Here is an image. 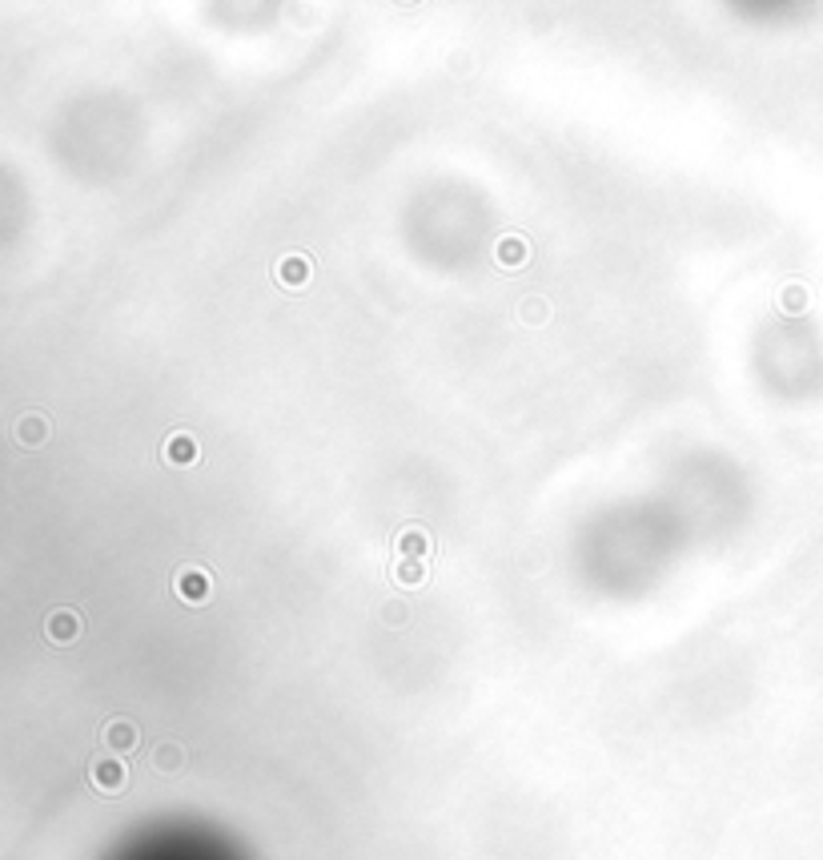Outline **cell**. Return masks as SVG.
I'll use <instances>...</instances> for the list:
<instances>
[{
    "label": "cell",
    "instance_id": "obj_6",
    "mask_svg": "<svg viewBox=\"0 0 823 860\" xmlns=\"http://www.w3.org/2000/svg\"><path fill=\"white\" fill-rule=\"evenodd\" d=\"M197 439L193 434H173V439L165 442V462H193L197 459Z\"/></svg>",
    "mask_w": 823,
    "mask_h": 860
},
{
    "label": "cell",
    "instance_id": "obj_8",
    "mask_svg": "<svg viewBox=\"0 0 823 860\" xmlns=\"http://www.w3.org/2000/svg\"><path fill=\"white\" fill-rule=\"evenodd\" d=\"M522 258H526V246L518 238H506L502 246H498V261H502V266H518Z\"/></svg>",
    "mask_w": 823,
    "mask_h": 860
},
{
    "label": "cell",
    "instance_id": "obj_7",
    "mask_svg": "<svg viewBox=\"0 0 823 860\" xmlns=\"http://www.w3.org/2000/svg\"><path fill=\"white\" fill-rule=\"evenodd\" d=\"M394 579H398L402 587L422 583V579H426V563H422V559H398V568H394Z\"/></svg>",
    "mask_w": 823,
    "mask_h": 860
},
{
    "label": "cell",
    "instance_id": "obj_5",
    "mask_svg": "<svg viewBox=\"0 0 823 860\" xmlns=\"http://www.w3.org/2000/svg\"><path fill=\"white\" fill-rule=\"evenodd\" d=\"M77 632H80V620H77L73 611H53V615H48V635H53L57 643L77 640Z\"/></svg>",
    "mask_w": 823,
    "mask_h": 860
},
{
    "label": "cell",
    "instance_id": "obj_1",
    "mask_svg": "<svg viewBox=\"0 0 823 860\" xmlns=\"http://www.w3.org/2000/svg\"><path fill=\"white\" fill-rule=\"evenodd\" d=\"M173 583H177V595L185 603H206L209 600V575L201 568H181Z\"/></svg>",
    "mask_w": 823,
    "mask_h": 860
},
{
    "label": "cell",
    "instance_id": "obj_4",
    "mask_svg": "<svg viewBox=\"0 0 823 860\" xmlns=\"http://www.w3.org/2000/svg\"><path fill=\"white\" fill-rule=\"evenodd\" d=\"M16 439L25 442V447H40V442L48 439V422H45V414H25V419L16 422Z\"/></svg>",
    "mask_w": 823,
    "mask_h": 860
},
{
    "label": "cell",
    "instance_id": "obj_3",
    "mask_svg": "<svg viewBox=\"0 0 823 860\" xmlns=\"http://www.w3.org/2000/svg\"><path fill=\"white\" fill-rule=\"evenodd\" d=\"M306 278H310V258H301V254H293L278 266V281L281 286H290V290L306 286Z\"/></svg>",
    "mask_w": 823,
    "mask_h": 860
},
{
    "label": "cell",
    "instance_id": "obj_9",
    "mask_svg": "<svg viewBox=\"0 0 823 860\" xmlns=\"http://www.w3.org/2000/svg\"><path fill=\"white\" fill-rule=\"evenodd\" d=\"M113 744H133V727H129V724H117V732H113Z\"/></svg>",
    "mask_w": 823,
    "mask_h": 860
},
{
    "label": "cell",
    "instance_id": "obj_2",
    "mask_svg": "<svg viewBox=\"0 0 823 860\" xmlns=\"http://www.w3.org/2000/svg\"><path fill=\"white\" fill-rule=\"evenodd\" d=\"M394 547H398V559H422L426 563V555L434 551V543H430V535H426L422 527H406V531H398Z\"/></svg>",
    "mask_w": 823,
    "mask_h": 860
}]
</instances>
